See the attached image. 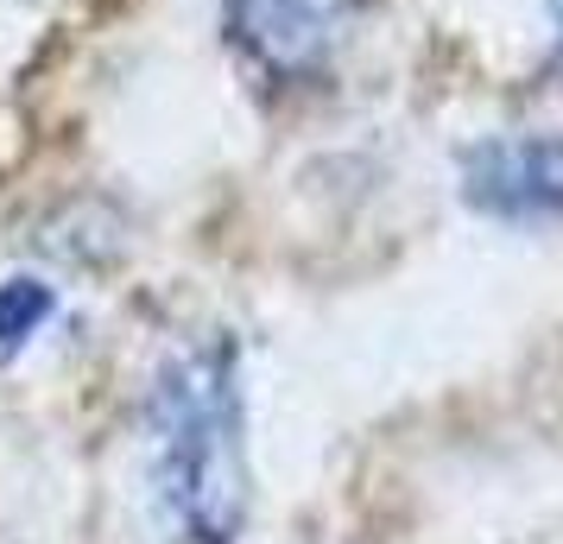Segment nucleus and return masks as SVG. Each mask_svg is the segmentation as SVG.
<instances>
[{
    "mask_svg": "<svg viewBox=\"0 0 563 544\" xmlns=\"http://www.w3.org/2000/svg\"><path fill=\"white\" fill-rule=\"evenodd\" d=\"M153 431V500L184 544H234L247 532V406L234 342H190L158 367L146 399Z\"/></svg>",
    "mask_w": 563,
    "mask_h": 544,
    "instance_id": "f257e3e1",
    "label": "nucleus"
},
{
    "mask_svg": "<svg viewBox=\"0 0 563 544\" xmlns=\"http://www.w3.org/2000/svg\"><path fill=\"white\" fill-rule=\"evenodd\" d=\"M355 20V0H222V26L266 77H317Z\"/></svg>",
    "mask_w": 563,
    "mask_h": 544,
    "instance_id": "f03ea898",
    "label": "nucleus"
},
{
    "mask_svg": "<svg viewBox=\"0 0 563 544\" xmlns=\"http://www.w3.org/2000/svg\"><path fill=\"white\" fill-rule=\"evenodd\" d=\"M462 197L500 222H551L563 215V140L558 133H507L482 140L462 158Z\"/></svg>",
    "mask_w": 563,
    "mask_h": 544,
    "instance_id": "7ed1b4c3",
    "label": "nucleus"
},
{
    "mask_svg": "<svg viewBox=\"0 0 563 544\" xmlns=\"http://www.w3.org/2000/svg\"><path fill=\"white\" fill-rule=\"evenodd\" d=\"M52 317H57V291L45 286V279H32V273L7 279V286H0V367L20 362L32 348V336H38Z\"/></svg>",
    "mask_w": 563,
    "mask_h": 544,
    "instance_id": "20e7f679",
    "label": "nucleus"
},
{
    "mask_svg": "<svg viewBox=\"0 0 563 544\" xmlns=\"http://www.w3.org/2000/svg\"><path fill=\"white\" fill-rule=\"evenodd\" d=\"M551 13H558V64H563V0H551Z\"/></svg>",
    "mask_w": 563,
    "mask_h": 544,
    "instance_id": "39448f33",
    "label": "nucleus"
}]
</instances>
